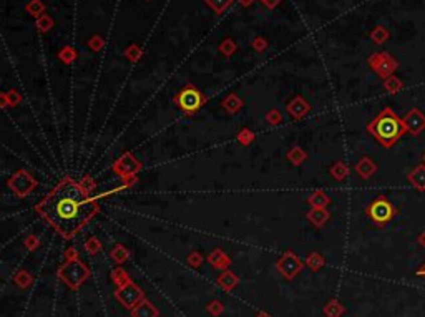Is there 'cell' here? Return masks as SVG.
I'll use <instances>...</instances> for the list:
<instances>
[{
	"mask_svg": "<svg viewBox=\"0 0 425 317\" xmlns=\"http://www.w3.org/2000/svg\"><path fill=\"white\" fill-rule=\"evenodd\" d=\"M387 88L390 91H397L399 88H402V83L397 78H389V81H387Z\"/></svg>",
	"mask_w": 425,
	"mask_h": 317,
	"instance_id": "9",
	"label": "cell"
},
{
	"mask_svg": "<svg viewBox=\"0 0 425 317\" xmlns=\"http://www.w3.org/2000/svg\"><path fill=\"white\" fill-rule=\"evenodd\" d=\"M423 161H425V155H423Z\"/></svg>",
	"mask_w": 425,
	"mask_h": 317,
	"instance_id": "12",
	"label": "cell"
},
{
	"mask_svg": "<svg viewBox=\"0 0 425 317\" xmlns=\"http://www.w3.org/2000/svg\"><path fill=\"white\" fill-rule=\"evenodd\" d=\"M404 125L408 133H412L413 136L420 135L425 128V115L422 112H418L417 108H412L404 117Z\"/></svg>",
	"mask_w": 425,
	"mask_h": 317,
	"instance_id": "4",
	"label": "cell"
},
{
	"mask_svg": "<svg viewBox=\"0 0 425 317\" xmlns=\"http://www.w3.org/2000/svg\"><path fill=\"white\" fill-rule=\"evenodd\" d=\"M118 297L122 299V302L127 305V307H132V305L140 299V291L135 286H128L125 287L122 292H118Z\"/></svg>",
	"mask_w": 425,
	"mask_h": 317,
	"instance_id": "8",
	"label": "cell"
},
{
	"mask_svg": "<svg viewBox=\"0 0 425 317\" xmlns=\"http://www.w3.org/2000/svg\"><path fill=\"white\" fill-rule=\"evenodd\" d=\"M40 215L65 238L73 236L95 215L96 206L73 179H63L39 206Z\"/></svg>",
	"mask_w": 425,
	"mask_h": 317,
	"instance_id": "1",
	"label": "cell"
},
{
	"mask_svg": "<svg viewBox=\"0 0 425 317\" xmlns=\"http://www.w3.org/2000/svg\"><path fill=\"white\" fill-rule=\"evenodd\" d=\"M417 276H423L425 277V264H423V267H420V269H418L417 272H415Z\"/></svg>",
	"mask_w": 425,
	"mask_h": 317,
	"instance_id": "11",
	"label": "cell"
},
{
	"mask_svg": "<svg viewBox=\"0 0 425 317\" xmlns=\"http://www.w3.org/2000/svg\"><path fill=\"white\" fill-rule=\"evenodd\" d=\"M367 213H369V218L374 223L384 224V223H389L392 218H394L395 209L385 198H377L372 204L369 206Z\"/></svg>",
	"mask_w": 425,
	"mask_h": 317,
	"instance_id": "3",
	"label": "cell"
},
{
	"mask_svg": "<svg viewBox=\"0 0 425 317\" xmlns=\"http://www.w3.org/2000/svg\"><path fill=\"white\" fill-rule=\"evenodd\" d=\"M417 241H418V244L422 246V248H425V233H422L420 236H418V239H417Z\"/></svg>",
	"mask_w": 425,
	"mask_h": 317,
	"instance_id": "10",
	"label": "cell"
},
{
	"mask_svg": "<svg viewBox=\"0 0 425 317\" xmlns=\"http://www.w3.org/2000/svg\"><path fill=\"white\" fill-rule=\"evenodd\" d=\"M408 181L418 191H425V165H420L412 169V173L408 174Z\"/></svg>",
	"mask_w": 425,
	"mask_h": 317,
	"instance_id": "7",
	"label": "cell"
},
{
	"mask_svg": "<svg viewBox=\"0 0 425 317\" xmlns=\"http://www.w3.org/2000/svg\"><path fill=\"white\" fill-rule=\"evenodd\" d=\"M369 131L374 135V138L385 148H390L402 135L405 133L404 120H400L397 115L385 108V110L369 125Z\"/></svg>",
	"mask_w": 425,
	"mask_h": 317,
	"instance_id": "2",
	"label": "cell"
},
{
	"mask_svg": "<svg viewBox=\"0 0 425 317\" xmlns=\"http://www.w3.org/2000/svg\"><path fill=\"white\" fill-rule=\"evenodd\" d=\"M178 103L183 110H188V112L196 110V108H199V105H201V95L196 90L188 88V90L181 91V95H179V98H178Z\"/></svg>",
	"mask_w": 425,
	"mask_h": 317,
	"instance_id": "5",
	"label": "cell"
},
{
	"mask_svg": "<svg viewBox=\"0 0 425 317\" xmlns=\"http://www.w3.org/2000/svg\"><path fill=\"white\" fill-rule=\"evenodd\" d=\"M86 276V271L81 267V264H70L65 267V282L77 286L78 282L83 281V277Z\"/></svg>",
	"mask_w": 425,
	"mask_h": 317,
	"instance_id": "6",
	"label": "cell"
}]
</instances>
